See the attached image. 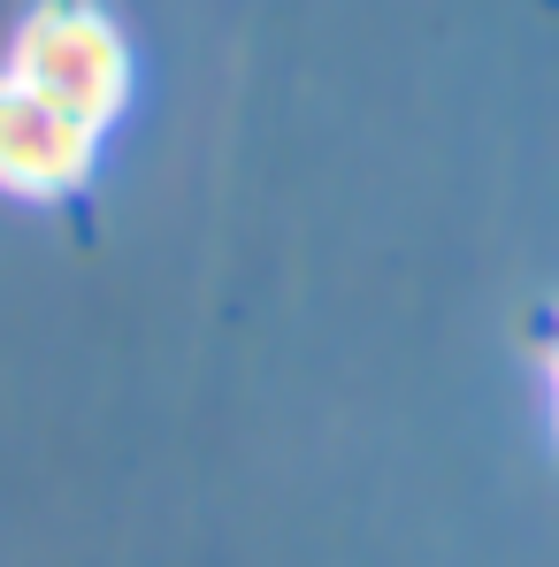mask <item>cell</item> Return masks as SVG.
<instances>
[{"label":"cell","instance_id":"obj_1","mask_svg":"<svg viewBox=\"0 0 559 567\" xmlns=\"http://www.w3.org/2000/svg\"><path fill=\"white\" fill-rule=\"evenodd\" d=\"M0 78H15L23 93L54 100V107H70V115L107 131L131 107V93H138V54H131L123 23L107 8H93V0H39L15 23V39H8Z\"/></svg>","mask_w":559,"mask_h":567},{"label":"cell","instance_id":"obj_2","mask_svg":"<svg viewBox=\"0 0 559 567\" xmlns=\"http://www.w3.org/2000/svg\"><path fill=\"white\" fill-rule=\"evenodd\" d=\"M100 138H107L100 123L23 93L15 78H0V192L8 199L54 207V199L85 192L100 169Z\"/></svg>","mask_w":559,"mask_h":567},{"label":"cell","instance_id":"obj_3","mask_svg":"<svg viewBox=\"0 0 559 567\" xmlns=\"http://www.w3.org/2000/svg\"><path fill=\"white\" fill-rule=\"evenodd\" d=\"M552 399H559V346H552Z\"/></svg>","mask_w":559,"mask_h":567}]
</instances>
